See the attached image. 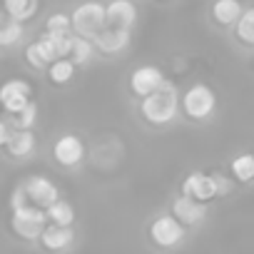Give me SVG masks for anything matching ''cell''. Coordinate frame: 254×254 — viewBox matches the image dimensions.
<instances>
[{"label": "cell", "mask_w": 254, "mask_h": 254, "mask_svg": "<svg viewBox=\"0 0 254 254\" xmlns=\"http://www.w3.org/2000/svg\"><path fill=\"white\" fill-rule=\"evenodd\" d=\"M237 38L247 45H254V8L242 10V15L237 18Z\"/></svg>", "instance_id": "d4e9b609"}, {"label": "cell", "mask_w": 254, "mask_h": 254, "mask_svg": "<svg viewBox=\"0 0 254 254\" xmlns=\"http://www.w3.org/2000/svg\"><path fill=\"white\" fill-rule=\"evenodd\" d=\"M3 8H5L8 18L20 20V23H30L40 10V0H3Z\"/></svg>", "instance_id": "2e32d148"}, {"label": "cell", "mask_w": 254, "mask_h": 254, "mask_svg": "<svg viewBox=\"0 0 254 254\" xmlns=\"http://www.w3.org/2000/svg\"><path fill=\"white\" fill-rule=\"evenodd\" d=\"M172 214L185 224V227H194L199 224L204 217H207V207L204 202L190 197V194H180L175 202H172Z\"/></svg>", "instance_id": "4fadbf2b"}, {"label": "cell", "mask_w": 254, "mask_h": 254, "mask_svg": "<svg viewBox=\"0 0 254 254\" xmlns=\"http://www.w3.org/2000/svg\"><path fill=\"white\" fill-rule=\"evenodd\" d=\"M23 187H25L28 202L35 204V207H43V209H45L48 204H53V202L60 197L58 185H55L53 180L43 177V175H33V177H28V180L23 182Z\"/></svg>", "instance_id": "30bf717a"}, {"label": "cell", "mask_w": 254, "mask_h": 254, "mask_svg": "<svg viewBox=\"0 0 254 254\" xmlns=\"http://www.w3.org/2000/svg\"><path fill=\"white\" fill-rule=\"evenodd\" d=\"M70 23H72V33L82 35V38H95L102 28H105V5L97 0H87L80 3L72 13H70Z\"/></svg>", "instance_id": "3957f363"}, {"label": "cell", "mask_w": 254, "mask_h": 254, "mask_svg": "<svg viewBox=\"0 0 254 254\" xmlns=\"http://www.w3.org/2000/svg\"><path fill=\"white\" fill-rule=\"evenodd\" d=\"M45 217L53 224H65V227H72L75 224V209H72V204L65 202V199H60V197L53 204L45 207Z\"/></svg>", "instance_id": "ac0fdd59"}, {"label": "cell", "mask_w": 254, "mask_h": 254, "mask_svg": "<svg viewBox=\"0 0 254 254\" xmlns=\"http://www.w3.org/2000/svg\"><path fill=\"white\" fill-rule=\"evenodd\" d=\"M180 107H182V112L190 120H207L214 112V107H217V97H214L212 87L199 82V85H192L180 97Z\"/></svg>", "instance_id": "277c9868"}, {"label": "cell", "mask_w": 254, "mask_h": 254, "mask_svg": "<svg viewBox=\"0 0 254 254\" xmlns=\"http://www.w3.org/2000/svg\"><path fill=\"white\" fill-rule=\"evenodd\" d=\"M23 204H28V194H25V187L18 185V187L13 190V194H10V209L23 207Z\"/></svg>", "instance_id": "4316f807"}, {"label": "cell", "mask_w": 254, "mask_h": 254, "mask_svg": "<svg viewBox=\"0 0 254 254\" xmlns=\"http://www.w3.org/2000/svg\"><path fill=\"white\" fill-rule=\"evenodd\" d=\"M140 115H142L145 122H150L155 127L170 125L180 115V92H177V87L165 80L157 90L140 97Z\"/></svg>", "instance_id": "6da1fadb"}, {"label": "cell", "mask_w": 254, "mask_h": 254, "mask_svg": "<svg viewBox=\"0 0 254 254\" xmlns=\"http://www.w3.org/2000/svg\"><path fill=\"white\" fill-rule=\"evenodd\" d=\"M3 150H8V155H10L13 160H25V157H30V155L35 152V132L28 130V127H13L10 137H8V142H5Z\"/></svg>", "instance_id": "9a60e30c"}, {"label": "cell", "mask_w": 254, "mask_h": 254, "mask_svg": "<svg viewBox=\"0 0 254 254\" xmlns=\"http://www.w3.org/2000/svg\"><path fill=\"white\" fill-rule=\"evenodd\" d=\"M8 122L13 125V127H28V130H33V127L38 125V102H28L20 112H15V115H8Z\"/></svg>", "instance_id": "603a6c76"}, {"label": "cell", "mask_w": 254, "mask_h": 254, "mask_svg": "<svg viewBox=\"0 0 254 254\" xmlns=\"http://www.w3.org/2000/svg\"><path fill=\"white\" fill-rule=\"evenodd\" d=\"M95 55V43L90 38H82V35H75L72 33V48H70V60L80 67V65H87Z\"/></svg>", "instance_id": "ffe728a7"}, {"label": "cell", "mask_w": 254, "mask_h": 254, "mask_svg": "<svg viewBox=\"0 0 254 254\" xmlns=\"http://www.w3.org/2000/svg\"><path fill=\"white\" fill-rule=\"evenodd\" d=\"M25 63H28L33 70H45V67L53 63V55L40 45V40H35V43H30V45L25 48Z\"/></svg>", "instance_id": "44dd1931"}, {"label": "cell", "mask_w": 254, "mask_h": 254, "mask_svg": "<svg viewBox=\"0 0 254 254\" xmlns=\"http://www.w3.org/2000/svg\"><path fill=\"white\" fill-rule=\"evenodd\" d=\"M45 30H50V33H72L70 15H67V13H53V15L45 20Z\"/></svg>", "instance_id": "484cf974"}, {"label": "cell", "mask_w": 254, "mask_h": 254, "mask_svg": "<svg viewBox=\"0 0 254 254\" xmlns=\"http://www.w3.org/2000/svg\"><path fill=\"white\" fill-rule=\"evenodd\" d=\"M5 20H8V13L3 8V0H0V23H5Z\"/></svg>", "instance_id": "f1b7e54d"}, {"label": "cell", "mask_w": 254, "mask_h": 254, "mask_svg": "<svg viewBox=\"0 0 254 254\" xmlns=\"http://www.w3.org/2000/svg\"><path fill=\"white\" fill-rule=\"evenodd\" d=\"M45 224H48V217H45V209L43 207H35V204L28 202L23 207L10 209V229H13V234L18 239L38 242Z\"/></svg>", "instance_id": "7a4b0ae2"}, {"label": "cell", "mask_w": 254, "mask_h": 254, "mask_svg": "<svg viewBox=\"0 0 254 254\" xmlns=\"http://www.w3.org/2000/svg\"><path fill=\"white\" fill-rule=\"evenodd\" d=\"M30 100H33V87L23 77H13V80H5L0 85V110L5 115L20 112Z\"/></svg>", "instance_id": "5b68a950"}, {"label": "cell", "mask_w": 254, "mask_h": 254, "mask_svg": "<svg viewBox=\"0 0 254 254\" xmlns=\"http://www.w3.org/2000/svg\"><path fill=\"white\" fill-rule=\"evenodd\" d=\"M75 242V229L72 227H65V224H53L48 222L40 232V244L50 252H63L67 247H72Z\"/></svg>", "instance_id": "5bb4252c"}, {"label": "cell", "mask_w": 254, "mask_h": 254, "mask_svg": "<svg viewBox=\"0 0 254 254\" xmlns=\"http://www.w3.org/2000/svg\"><path fill=\"white\" fill-rule=\"evenodd\" d=\"M53 157L60 167H77L85 160V142L80 135L65 132L53 145Z\"/></svg>", "instance_id": "52a82bcc"}, {"label": "cell", "mask_w": 254, "mask_h": 254, "mask_svg": "<svg viewBox=\"0 0 254 254\" xmlns=\"http://www.w3.org/2000/svg\"><path fill=\"white\" fill-rule=\"evenodd\" d=\"M23 33H25V23H20V20L8 18L5 23H0V48L15 45L23 38Z\"/></svg>", "instance_id": "7402d4cb"}, {"label": "cell", "mask_w": 254, "mask_h": 254, "mask_svg": "<svg viewBox=\"0 0 254 254\" xmlns=\"http://www.w3.org/2000/svg\"><path fill=\"white\" fill-rule=\"evenodd\" d=\"M45 70H48V80H50L53 85H67V82L75 77L77 65H75L70 58H55Z\"/></svg>", "instance_id": "e0dca14e"}, {"label": "cell", "mask_w": 254, "mask_h": 254, "mask_svg": "<svg viewBox=\"0 0 254 254\" xmlns=\"http://www.w3.org/2000/svg\"><path fill=\"white\" fill-rule=\"evenodd\" d=\"M10 130H13V125L8 122V117H0V150L5 147V142L10 137Z\"/></svg>", "instance_id": "83f0119b"}, {"label": "cell", "mask_w": 254, "mask_h": 254, "mask_svg": "<svg viewBox=\"0 0 254 254\" xmlns=\"http://www.w3.org/2000/svg\"><path fill=\"white\" fill-rule=\"evenodd\" d=\"M232 175L239 180V182H249L254 180V155H237L232 160Z\"/></svg>", "instance_id": "cb8c5ba5"}, {"label": "cell", "mask_w": 254, "mask_h": 254, "mask_svg": "<svg viewBox=\"0 0 254 254\" xmlns=\"http://www.w3.org/2000/svg\"><path fill=\"white\" fill-rule=\"evenodd\" d=\"M182 194H190V197H194V199L207 204L209 199H214L219 194L217 192V177L204 175V172H192L182 182Z\"/></svg>", "instance_id": "7c38bea8"}, {"label": "cell", "mask_w": 254, "mask_h": 254, "mask_svg": "<svg viewBox=\"0 0 254 254\" xmlns=\"http://www.w3.org/2000/svg\"><path fill=\"white\" fill-rule=\"evenodd\" d=\"M150 239L155 247H162V249L177 247L185 239V224L175 214H162L150 224Z\"/></svg>", "instance_id": "8992f818"}, {"label": "cell", "mask_w": 254, "mask_h": 254, "mask_svg": "<svg viewBox=\"0 0 254 254\" xmlns=\"http://www.w3.org/2000/svg\"><path fill=\"white\" fill-rule=\"evenodd\" d=\"M137 23V5L132 0H110L105 5V25L132 30Z\"/></svg>", "instance_id": "8fae6325"}, {"label": "cell", "mask_w": 254, "mask_h": 254, "mask_svg": "<svg viewBox=\"0 0 254 254\" xmlns=\"http://www.w3.org/2000/svg\"><path fill=\"white\" fill-rule=\"evenodd\" d=\"M92 43H95V50H97V53H102V55H117V53H122V50L130 48V43H132V30L105 25V28L92 38Z\"/></svg>", "instance_id": "ba28073f"}, {"label": "cell", "mask_w": 254, "mask_h": 254, "mask_svg": "<svg viewBox=\"0 0 254 254\" xmlns=\"http://www.w3.org/2000/svg\"><path fill=\"white\" fill-rule=\"evenodd\" d=\"M212 15L219 25H232L242 15V3L239 0H217L212 5Z\"/></svg>", "instance_id": "d6986e66"}, {"label": "cell", "mask_w": 254, "mask_h": 254, "mask_svg": "<svg viewBox=\"0 0 254 254\" xmlns=\"http://www.w3.org/2000/svg\"><path fill=\"white\" fill-rule=\"evenodd\" d=\"M162 82H165V72L157 65H140V67H135L130 72V92L137 100L145 97L147 92L157 90Z\"/></svg>", "instance_id": "9c48e42d"}]
</instances>
